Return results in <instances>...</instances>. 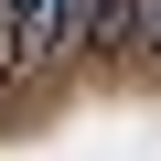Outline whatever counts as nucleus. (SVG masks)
Masks as SVG:
<instances>
[{"label":"nucleus","instance_id":"1","mask_svg":"<svg viewBox=\"0 0 161 161\" xmlns=\"http://www.w3.org/2000/svg\"><path fill=\"white\" fill-rule=\"evenodd\" d=\"M75 32H86V0H22V64L32 54H75Z\"/></svg>","mask_w":161,"mask_h":161},{"label":"nucleus","instance_id":"2","mask_svg":"<svg viewBox=\"0 0 161 161\" xmlns=\"http://www.w3.org/2000/svg\"><path fill=\"white\" fill-rule=\"evenodd\" d=\"M0 64H22V0H0Z\"/></svg>","mask_w":161,"mask_h":161}]
</instances>
